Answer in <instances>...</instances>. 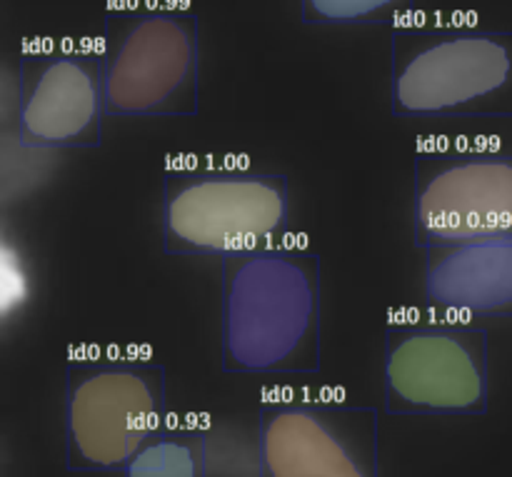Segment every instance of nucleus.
<instances>
[{
  "instance_id": "1a4fd4ad",
  "label": "nucleus",
  "mask_w": 512,
  "mask_h": 477,
  "mask_svg": "<svg viewBox=\"0 0 512 477\" xmlns=\"http://www.w3.org/2000/svg\"><path fill=\"white\" fill-rule=\"evenodd\" d=\"M105 80L100 50H30L20 58V140L28 148H98L103 140Z\"/></svg>"
},
{
  "instance_id": "9d476101",
  "label": "nucleus",
  "mask_w": 512,
  "mask_h": 477,
  "mask_svg": "<svg viewBox=\"0 0 512 477\" xmlns=\"http://www.w3.org/2000/svg\"><path fill=\"white\" fill-rule=\"evenodd\" d=\"M425 295L460 318H512V235L425 248Z\"/></svg>"
},
{
  "instance_id": "f257e3e1",
  "label": "nucleus",
  "mask_w": 512,
  "mask_h": 477,
  "mask_svg": "<svg viewBox=\"0 0 512 477\" xmlns=\"http://www.w3.org/2000/svg\"><path fill=\"white\" fill-rule=\"evenodd\" d=\"M220 340L228 373L318 370V258L308 248L280 243L223 260Z\"/></svg>"
},
{
  "instance_id": "423d86ee",
  "label": "nucleus",
  "mask_w": 512,
  "mask_h": 477,
  "mask_svg": "<svg viewBox=\"0 0 512 477\" xmlns=\"http://www.w3.org/2000/svg\"><path fill=\"white\" fill-rule=\"evenodd\" d=\"M383 370L390 415H483L488 410V330L478 325L390 323Z\"/></svg>"
},
{
  "instance_id": "7ed1b4c3",
  "label": "nucleus",
  "mask_w": 512,
  "mask_h": 477,
  "mask_svg": "<svg viewBox=\"0 0 512 477\" xmlns=\"http://www.w3.org/2000/svg\"><path fill=\"white\" fill-rule=\"evenodd\" d=\"M288 178L253 168L173 163L163 175L160 225L170 255L238 258L283 243Z\"/></svg>"
},
{
  "instance_id": "f8f14e48",
  "label": "nucleus",
  "mask_w": 512,
  "mask_h": 477,
  "mask_svg": "<svg viewBox=\"0 0 512 477\" xmlns=\"http://www.w3.org/2000/svg\"><path fill=\"white\" fill-rule=\"evenodd\" d=\"M413 0H300L308 25H378L395 23Z\"/></svg>"
},
{
  "instance_id": "0eeeda50",
  "label": "nucleus",
  "mask_w": 512,
  "mask_h": 477,
  "mask_svg": "<svg viewBox=\"0 0 512 477\" xmlns=\"http://www.w3.org/2000/svg\"><path fill=\"white\" fill-rule=\"evenodd\" d=\"M418 248L512 235V155L480 145H428L413 163Z\"/></svg>"
},
{
  "instance_id": "9b49d317",
  "label": "nucleus",
  "mask_w": 512,
  "mask_h": 477,
  "mask_svg": "<svg viewBox=\"0 0 512 477\" xmlns=\"http://www.w3.org/2000/svg\"><path fill=\"white\" fill-rule=\"evenodd\" d=\"M208 463L203 430L168 418L130 458L123 477H208Z\"/></svg>"
},
{
  "instance_id": "f03ea898",
  "label": "nucleus",
  "mask_w": 512,
  "mask_h": 477,
  "mask_svg": "<svg viewBox=\"0 0 512 477\" xmlns=\"http://www.w3.org/2000/svg\"><path fill=\"white\" fill-rule=\"evenodd\" d=\"M390 108L413 120L512 118V33L395 23Z\"/></svg>"
},
{
  "instance_id": "20e7f679",
  "label": "nucleus",
  "mask_w": 512,
  "mask_h": 477,
  "mask_svg": "<svg viewBox=\"0 0 512 477\" xmlns=\"http://www.w3.org/2000/svg\"><path fill=\"white\" fill-rule=\"evenodd\" d=\"M108 118H188L198 113L200 40L193 10L123 5L105 15Z\"/></svg>"
},
{
  "instance_id": "6e6552de",
  "label": "nucleus",
  "mask_w": 512,
  "mask_h": 477,
  "mask_svg": "<svg viewBox=\"0 0 512 477\" xmlns=\"http://www.w3.org/2000/svg\"><path fill=\"white\" fill-rule=\"evenodd\" d=\"M260 477H378V413L333 400L260 405Z\"/></svg>"
},
{
  "instance_id": "39448f33",
  "label": "nucleus",
  "mask_w": 512,
  "mask_h": 477,
  "mask_svg": "<svg viewBox=\"0 0 512 477\" xmlns=\"http://www.w3.org/2000/svg\"><path fill=\"white\" fill-rule=\"evenodd\" d=\"M65 440L73 473H123L168 420V375L158 363L83 360L65 375Z\"/></svg>"
}]
</instances>
